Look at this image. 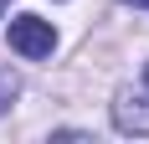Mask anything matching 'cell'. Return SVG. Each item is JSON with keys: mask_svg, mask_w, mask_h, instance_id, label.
<instances>
[{"mask_svg": "<svg viewBox=\"0 0 149 144\" xmlns=\"http://www.w3.org/2000/svg\"><path fill=\"white\" fill-rule=\"evenodd\" d=\"M5 10H10V0H0V15H5Z\"/></svg>", "mask_w": 149, "mask_h": 144, "instance_id": "277c9868", "label": "cell"}, {"mask_svg": "<svg viewBox=\"0 0 149 144\" xmlns=\"http://www.w3.org/2000/svg\"><path fill=\"white\" fill-rule=\"evenodd\" d=\"M113 124H118V134H149V103L134 98V93H118V103H113Z\"/></svg>", "mask_w": 149, "mask_h": 144, "instance_id": "7a4b0ae2", "label": "cell"}, {"mask_svg": "<svg viewBox=\"0 0 149 144\" xmlns=\"http://www.w3.org/2000/svg\"><path fill=\"white\" fill-rule=\"evenodd\" d=\"M123 5H149V0H123Z\"/></svg>", "mask_w": 149, "mask_h": 144, "instance_id": "5b68a950", "label": "cell"}, {"mask_svg": "<svg viewBox=\"0 0 149 144\" xmlns=\"http://www.w3.org/2000/svg\"><path fill=\"white\" fill-rule=\"evenodd\" d=\"M144 87H149V62H144Z\"/></svg>", "mask_w": 149, "mask_h": 144, "instance_id": "8992f818", "label": "cell"}, {"mask_svg": "<svg viewBox=\"0 0 149 144\" xmlns=\"http://www.w3.org/2000/svg\"><path fill=\"white\" fill-rule=\"evenodd\" d=\"M15 93H21V82H15L10 72L0 67V113H5V108H10V103H15Z\"/></svg>", "mask_w": 149, "mask_h": 144, "instance_id": "3957f363", "label": "cell"}, {"mask_svg": "<svg viewBox=\"0 0 149 144\" xmlns=\"http://www.w3.org/2000/svg\"><path fill=\"white\" fill-rule=\"evenodd\" d=\"M10 46L21 52V57H52V46H57V31H52V21H41V15H15L10 21Z\"/></svg>", "mask_w": 149, "mask_h": 144, "instance_id": "6da1fadb", "label": "cell"}]
</instances>
